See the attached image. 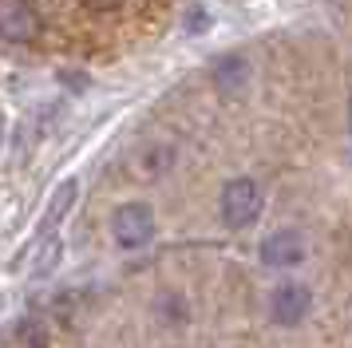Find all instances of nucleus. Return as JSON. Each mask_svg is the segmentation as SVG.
<instances>
[{"instance_id":"nucleus-1","label":"nucleus","mask_w":352,"mask_h":348,"mask_svg":"<svg viewBox=\"0 0 352 348\" xmlns=\"http://www.w3.org/2000/svg\"><path fill=\"white\" fill-rule=\"evenodd\" d=\"M159 230V221H155V210L146 202H123L115 206L111 214V237L123 246V250H143L151 246V237Z\"/></svg>"},{"instance_id":"nucleus-2","label":"nucleus","mask_w":352,"mask_h":348,"mask_svg":"<svg viewBox=\"0 0 352 348\" xmlns=\"http://www.w3.org/2000/svg\"><path fill=\"white\" fill-rule=\"evenodd\" d=\"M261 218V186L254 178H230L222 186V221L230 230H245Z\"/></svg>"},{"instance_id":"nucleus-3","label":"nucleus","mask_w":352,"mask_h":348,"mask_svg":"<svg viewBox=\"0 0 352 348\" xmlns=\"http://www.w3.org/2000/svg\"><path fill=\"white\" fill-rule=\"evenodd\" d=\"M313 313V289L301 281H281L270 293V316L281 329H297L305 316Z\"/></svg>"},{"instance_id":"nucleus-4","label":"nucleus","mask_w":352,"mask_h":348,"mask_svg":"<svg viewBox=\"0 0 352 348\" xmlns=\"http://www.w3.org/2000/svg\"><path fill=\"white\" fill-rule=\"evenodd\" d=\"M0 40H8V44L40 40V12L28 0H0Z\"/></svg>"},{"instance_id":"nucleus-5","label":"nucleus","mask_w":352,"mask_h":348,"mask_svg":"<svg viewBox=\"0 0 352 348\" xmlns=\"http://www.w3.org/2000/svg\"><path fill=\"white\" fill-rule=\"evenodd\" d=\"M257 253L270 269H293L305 261V237L297 230H273V234H265Z\"/></svg>"},{"instance_id":"nucleus-6","label":"nucleus","mask_w":352,"mask_h":348,"mask_svg":"<svg viewBox=\"0 0 352 348\" xmlns=\"http://www.w3.org/2000/svg\"><path fill=\"white\" fill-rule=\"evenodd\" d=\"M76 198H80V182L76 178H64L60 186L52 190V198H48V210H44V218H40V230H36V237L44 241V237H52L60 226L67 221V214L76 210Z\"/></svg>"},{"instance_id":"nucleus-7","label":"nucleus","mask_w":352,"mask_h":348,"mask_svg":"<svg viewBox=\"0 0 352 348\" xmlns=\"http://www.w3.org/2000/svg\"><path fill=\"white\" fill-rule=\"evenodd\" d=\"M250 60L238 56V52H226L222 60H214V87L222 95H238L245 83H250Z\"/></svg>"},{"instance_id":"nucleus-8","label":"nucleus","mask_w":352,"mask_h":348,"mask_svg":"<svg viewBox=\"0 0 352 348\" xmlns=\"http://www.w3.org/2000/svg\"><path fill=\"white\" fill-rule=\"evenodd\" d=\"M60 257H64V241L52 234L44 237V246H40V253H36V265H32V277H48V273H56V265H60Z\"/></svg>"},{"instance_id":"nucleus-9","label":"nucleus","mask_w":352,"mask_h":348,"mask_svg":"<svg viewBox=\"0 0 352 348\" xmlns=\"http://www.w3.org/2000/svg\"><path fill=\"white\" fill-rule=\"evenodd\" d=\"M155 309H159V316L166 320V325H186V316H190V309H186V301L178 297V293H162Z\"/></svg>"},{"instance_id":"nucleus-10","label":"nucleus","mask_w":352,"mask_h":348,"mask_svg":"<svg viewBox=\"0 0 352 348\" xmlns=\"http://www.w3.org/2000/svg\"><path fill=\"white\" fill-rule=\"evenodd\" d=\"M170 162H175V151H170V146H151V151L143 155V166H146L143 174L146 178H155V174H162Z\"/></svg>"},{"instance_id":"nucleus-11","label":"nucleus","mask_w":352,"mask_h":348,"mask_svg":"<svg viewBox=\"0 0 352 348\" xmlns=\"http://www.w3.org/2000/svg\"><path fill=\"white\" fill-rule=\"evenodd\" d=\"M20 340L28 348H48V329H44V320H40V316L20 320Z\"/></svg>"},{"instance_id":"nucleus-12","label":"nucleus","mask_w":352,"mask_h":348,"mask_svg":"<svg viewBox=\"0 0 352 348\" xmlns=\"http://www.w3.org/2000/svg\"><path fill=\"white\" fill-rule=\"evenodd\" d=\"M206 28H210V16L202 8H190L186 12V32H206Z\"/></svg>"},{"instance_id":"nucleus-13","label":"nucleus","mask_w":352,"mask_h":348,"mask_svg":"<svg viewBox=\"0 0 352 348\" xmlns=\"http://www.w3.org/2000/svg\"><path fill=\"white\" fill-rule=\"evenodd\" d=\"M349 135H352V99H349Z\"/></svg>"},{"instance_id":"nucleus-14","label":"nucleus","mask_w":352,"mask_h":348,"mask_svg":"<svg viewBox=\"0 0 352 348\" xmlns=\"http://www.w3.org/2000/svg\"><path fill=\"white\" fill-rule=\"evenodd\" d=\"M0 139H4V123H0Z\"/></svg>"}]
</instances>
